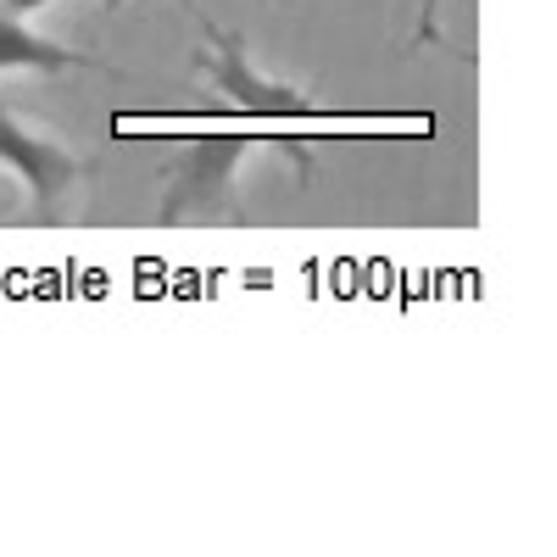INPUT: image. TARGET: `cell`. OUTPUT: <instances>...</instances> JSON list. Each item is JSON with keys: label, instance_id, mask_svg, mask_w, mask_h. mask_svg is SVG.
Here are the masks:
<instances>
[{"label": "cell", "instance_id": "3957f363", "mask_svg": "<svg viewBox=\"0 0 557 557\" xmlns=\"http://www.w3.org/2000/svg\"><path fill=\"white\" fill-rule=\"evenodd\" d=\"M0 162H7V168L28 184V196H34V212H39V218H57L62 196L73 190L78 173H84V162H78L67 146L34 134L23 117H12L7 101H0Z\"/></svg>", "mask_w": 557, "mask_h": 557}, {"label": "cell", "instance_id": "7a4b0ae2", "mask_svg": "<svg viewBox=\"0 0 557 557\" xmlns=\"http://www.w3.org/2000/svg\"><path fill=\"white\" fill-rule=\"evenodd\" d=\"M201 34H207V51L196 57V67L223 89L235 112L268 117V123H335L341 117L330 107H318L312 96H301L296 84H278V78L257 73L251 57H246V39L235 28H218L212 17H201Z\"/></svg>", "mask_w": 557, "mask_h": 557}, {"label": "cell", "instance_id": "5b68a950", "mask_svg": "<svg viewBox=\"0 0 557 557\" xmlns=\"http://www.w3.org/2000/svg\"><path fill=\"white\" fill-rule=\"evenodd\" d=\"M45 7H57V0H0V12H12V17H34ZM107 7H112V0H107Z\"/></svg>", "mask_w": 557, "mask_h": 557}, {"label": "cell", "instance_id": "6da1fadb", "mask_svg": "<svg viewBox=\"0 0 557 557\" xmlns=\"http://www.w3.org/2000/svg\"><path fill=\"white\" fill-rule=\"evenodd\" d=\"M307 139L312 134H190L184 157L168 173V196H162V223H184V218H240L235 201V173L257 146H278L290 151L307 173Z\"/></svg>", "mask_w": 557, "mask_h": 557}, {"label": "cell", "instance_id": "277c9868", "mask_svg": "<svg viewBox=\"0 0 557 557\" xmlns=\"http://www.w3.org/2000/svg\"><path fill=\"white\" fill-rule=\"evenodd\" d=\"M12 67H34V73H67V67H96V73H112L107 62L96 57H78L67 51V45H51V39H39L28 28V17H12V12H0V73H12Z\"/></svg>", "mask_w": 557, "mask_h": 557}]
</instances>
